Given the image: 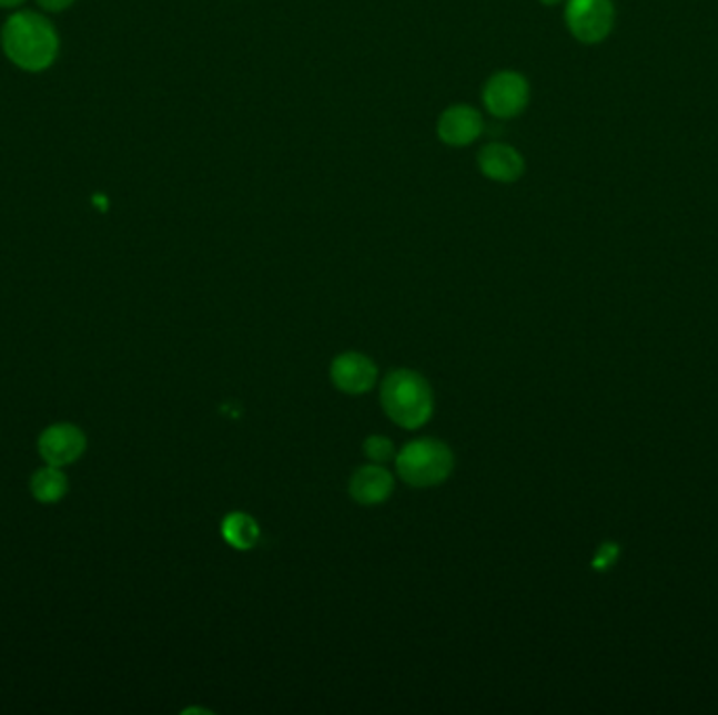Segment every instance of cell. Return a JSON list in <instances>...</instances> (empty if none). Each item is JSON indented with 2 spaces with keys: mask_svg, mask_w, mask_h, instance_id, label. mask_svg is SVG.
Wrapping results in <instances>:
<instances>
[{
  "mask_svg": "<svg viewBox=\"0 0 718 715\" xmlns=\"http://www.w3.org/2000/svg\"><path fill=\"white\" fill-rule=\"evenodd\" d=\"M0 47L4 58L28 74L49 70L59 58L58 30L37 11H16L2 23Z\"/></svg>",
  "mask_w": 718,
  "mask_h": 715,
  "instance_id": "obj_1",
  "label": "cell"
},
{
  "mask_svg": "<svg viewBox=\"0 0 718 715\" xmlns=\"http://www.w3.org/2000/svg\"><path fill=\"white\" fill-rule=\"evenodd\" d=\"M381 404L395 425L412 430L428 422L433 413V390L418 371L397 369L383 382Z\"/></svg>",
  "mask_w": 718,
  "mask_h": 715,
  "instance_id": "obj_2",
  "label": "cell"
},
{
  "mask_svg": "<svg viewBox=\"0 0 718 715\" xmlns=\"http://www.w3.org/2000/svg\"><path fill=\"white\" fill-rule=\"evenodd\" d=\"M395 466L400 477L412 487H435L452 474L454 453L437 439H418L400 451Z\"/></svg>",
  "mask_w": 718,
  "mask_h": 715,
  "instance_id": "obj_3",
  "label": "cell"
},
{
  "mask_svg": "<svg viewBox=\"0 0 718 715\" xmlns=\"http://www.w3.org/2000/svg\"><path fill=\"white\" fill-rule=\"evenodd\" d=\"M565 23L574 39L584 44H597L611 34L616 7L611 0H567Z\"/></svg>",
  "mask_w": 718,
  "mask_h": 715,
  "instance_id": "obj_4",
  "label": "cell"
},
{
  "mask_svg": "<svg viewBox=\"0 0 718 715\" xmlns=\"http://www.w3.org/2000/svg\"><path fill=\"white\" fill-rule=\"evenodd\" d=\"M482 99L492 116L500 120L517 118L524 114L529 103V82L524 74L513 70L496 72L494 76L487 78Z\"/></svg>",
  "mask_w": 718,
  "mask_h": 715,
  "instance_id": "obj_5",
  "label": "cell"
},
{
  "mask_svg": "<svg viewBox=\"0 0 718 715\" xmlns=\"http://www.w3.org/2000/svg\"><path fill=\"white\" fill-rule=\"evenodd\" d=\"M84 449H87L84 432L78 426L68 425V422L49 426L40 435V458L47 464L59 466V468L74 464L84 453Z\"/></svg>",
  "mask_w": 718,
  "mask_h": 715,
  "instance_id": "obj_6",
  "label": "cell"
},
{
  "mask_svg": "<svg viewBox=\"0 0 718 715\" xmlns=\"http://www.w3.org/2000/svg\"><path fill=\"white\" fill-rule=\"evenodd\" d=\"M484 133V118L466 103H454L437 118V136L449 147H466Z\"/></svg>",
  "mask_w": 718,
  "mask_h": 715,
  "instance_id": "obj_7",
  "label": "cell"
},
{
  "mask_svg": "<svg viewBox=\"0 0 718 715\" xmlns=\"http://www.w3.org/2000/svg\"><path fill=\"white\" fill-rule=\"evenodd\" d=\"M332 382L347 395H364L376 385L378 369L362 353H343L332 361Z\"/></svg>",
  "mask_w": 718,
  "mask_h": 715,
  "instance_id": "obj_8",
  "label": "cell"
},
{
  "mask_svg": "<svg viewBox=\"0 0 718 715\" xmlns=\"http://www.w3.org/2000/svg\"><path fill=\"white\" fill-rule=\"evenodd\" d=\"M477 166L482 174L494 183H515L525 173L524 155L517 147L506 143H489L479 155Z\"/></svg>",
  "mask_w": 718,
  "mask_h": 715,
  "instance_id": "obj_9",
  "label": "cell"
},
{
  "mask_svg": "<svg viewBox=\"0 0 718 715\" xmlns=\"http://www.w3.org/2000/svg\"><path fill=\"white\" fill-rule=\"evenodd\" d=\"M351 498L364 505L383 503L393 491V477L381 464L362 466L350 483Z\"/></svg>",
  "mask_w": 718,
  "mask_h": 715,
  "instance_id": "obj_10",
  "label": "cell"
},
{
  "mask_svg": "<svg viewBox=\"0 0 718 715\" xmlns=\"http://www.w3.org/2000/svg\"><path fill=\"white\" fill-rule=\"evenodd\" d=\"M30 491L40 503H55L68 493V477L59 466L47 464L30 481Z\"/></svg>",
  "mask_w": 718,
  "mask_h": 715,
  "instance_id": "obj_11",
  "label": "cell"
},
{
  "mask_svg": "<svg viewBox=\"0 0 718 715\" xmlns=\"http://www.w3.org/2000/svg\"><path fill=\"white\" fill-rule=\"evenodd\" d=\"M223 538L235 550H251L259 540V524L244 512H232L223 521Z\"/></svg>",
  "mask_w": 718,
  "mask_h": 715,
  "instance_id": "obj_12",
  "label": "cell"
},
{
  "mask_svg": "<svg viewBox=\"0 0 718 715\" xmlns=\"http://www.w3.org/2000/svg\"><path fill=\"white\" fill-rule=\"evenodd\" d=\"M364 451L374 464H385L395 456L393 443L385 437H370L368 441L364 443Z\"/></svg>",
  "mask_w": 718,
  "mask_h": 715,
  "instance_id": "obj_13",
  "label": "cell"
},
{
  "mask_svg": "<svg viewBox=\"0 0 718 715\" xmlns=\"http://www.w3.org/2000/svg\"><path fill=\"white\" fill-rule=\"evenodd\" d=\"M618 556H620V545H616V543H603V545H599L595 559H593V566L599 569V571H607L609 566L616 564Z\"/></svg>",
  "mask_w": 718,
  "mask_h": 715,
  "instance_id": "obj_14",
  "label": "cell"
},
{
  "mask_svg": "<svg viewBox=\"0 0 718 715\" xmlns=\"http://www.w3.org/2000/svg\"><path fill=\"white\" fill-rule=\"evenodd\" d=\"M37 2L49 13H61V11L70 9L77 0H37Z\"/></svg>",
  "mask_w": 718,
  "mask_h": 715,
  "instance_id": "obj_15",
  "label": "cell"
},
{
  "mask_svg": "<svg viewBox=\"0 0 718 715\" xmlns=\"http://www.w3.org/2000/svg\"><path fill=\"white\" fill-rule=\"evenodd\" d=\"M26 0H0V9H18Z\"/></svg>",
  "mask_w": 718,
  "mask_h": 715,
  "instance_id": "obj_16",
  "label": "cell"
},
{
  "mask_svg": "<svg viewBox=\"0 0 718 715\" xmlns=\"http://www.w3.org/2000/svg\"><path fill=\"white\" fill-rule=\"evenodd\" d=\"M543 4H546V7H555V4H559V2H564V0H540Z\"/></svg>",
  "mask_w": 718,
  "mask_h": 715,
  "instance_id": "obj_17",
  "label": "cell"
}]
</instances>
